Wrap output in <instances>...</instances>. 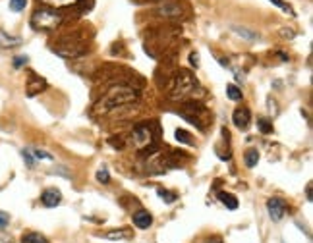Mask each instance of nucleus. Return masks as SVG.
Segmentation results:
<instances>
[{
  "label": "nucleus",
  "instance_id": "c756f323",
  "mask_svg": "<svg viewBox=\"0 0 313 243\" xmlns=\"http://www.w3.org/2000/svg\"><path fill=\"white\" fill-rule=\"evenodd\" d=\"M190 64L193 68H199V54L197 52H191L190 54Z\"/></svg>",
  "mask_w": 313,
  "mask_h": 243
},
{
  "label": "nucleus",
  "instance_id": "c85d7f7f",
  "mask_svg": "<svg viewBox=\"0 0 313 243\" xmlns=\"http://www.w3.org/2000/svg\"><path fill=\"white\" fill-rule=\"evenodd\" d=\"M8 224H10V214L0 210V228H6Z\"/></svg>",
  "mask_w": 313,
  "mask_h": 243
},
{
  "label": "nucleus",
  "instance_id": "5701e85b",
  "mask_svg": "<svg viewBox=\"0 0 313 243\" xmlns=\"http://www.w3.org/2000/svg\"><path fill=\"white\" fill-rule=\"evenodd\" d=\"M27 6V0H10V10L12 12H23Z\"/></svg>",
  "mask_w": 313,
  "mask_h": 243
},
{
  "label": "nucleus",
  "instance_id": "393cba45",
  "mask_svg": "<svg viewBox=\"0 0 313 243\" xmlns=\"http://www.w3.org/2000/svg\"><path fill=\"white\" fill-rule=\"evenodd\" d=\"M95 178H97V182H101V183H108V182H110V174H108L106 168H99Z\"/></svg>",
  "mask_w": 313,
  "mask_h": 243
},
{
  "label": "nucleus",
  "instance_id": "39448f33",
  "mask_svg": "<svg viewBox=\"0 0 313 243\" xmlns=\"http://www.w3.org/2000/svg\"><path fill=\"white\" fill-rule=\"evenodd\" d=\"M52 51L56 52V54H60V56H64V58H78V56L85 54L87 47L79 37L72 35V37H64L58 45H54Z\"/></svg>",
  "mask_w": 313,
  "mask_h": 243
},
{
  "label": "nucleus",
  "instance_id": "1a4fd4ad",
  "mask_svg": "<svg viewBox=\"0 0 313 243\" xmlns=\"http://www.w3.org/2000/svg\"><path fill=\"white\" fill-rule=\"evenodd\" d=\"M60 201H62V193L58 189H54V187H51V189H45L43 191V195H41V203L45 205V207L49 208H54L60 205Z\"/></svg>",
  "mask_w": 313,
  "mask_h": 243
},
{
  "label": "nucleus",
  "instance_id": "6ab92c4d",
  "mask_svg": "<svg viewBox=\"0 0 313 243\" xmlns=\"http://www.w3.org/2000/svg\"><path fill=\"white\" fill-rule=\"evenodd\" d=\"M234 31H236V35H240V37L247 39V41H257L259 39V35L255 33V31H249L245 27H234Z\"/></svg>",
  "mask_w": 313,
  "mask_h": 243
},
{
  "label": "nucleus",
  "instance_id": "aec40b11",
  "mask_svg": "<svg viewBox=\"0 0 313 243\" xmlns=\"http://www.w3.org/2000/svg\"><path fill=\"white\" fill-rule=\"evenodd\" d=\"M176 141L178 143H184V145H193V141H191V135L186 131V129H176Z\"/></svg>",
  "mask_w": 313,
  "mask_h": 243
},
{
  "label": "nucleus",
  "instance_id": "a211bd4d",
  "mask_svg": "<svg viewBox=\"0 0 313 243\" xmlns=\"http://www.w3.org/2000/svg\"><path fill=\"white\" fill-rule=\"evenodd\" d=\"M158 14L168 16V17H178L180 16V8H178V6H174V4H166V6H162V8L158 10Z\"/></svg>",
  "mask_w": 313,
  "mask_h": 243
},
{
  "label": "nucleus",
  "instance_id": "dca6fc26",
  "mask_svg": "<svg viewBox=\"0 0 313 243\" xmlns=\"http://www.w3.org/2000/svg\"><path fill=\"white\" fill-rule=\"evenodd\" d=\"M243 162H245V166H247V168L257 166V162H259V153H257L255 149H249V151L243 155Z\"/></svg>",
  "mask_w": 313,
  "mask_h": 243
},
{
  "label": "nucleus",
  "instance_id": "f8f14e48",
  "mask_svg": "<svg viewBox=\"0 0 313 243\" xmlns=\"http://www.w3.org/2000/svg\"><path fill=\"white\" fill-rule=\"evenodd\" d=\"M43 6L52 8V10H58V8H68V6H76L79 0H39Z\"/></svg>",
  "mask_w": 313,
  "mask_h": 243
},
{
  "label": "nucleus",
  "instance_id": "0eeeda50",
  "mask_svg": "<svg viewBox=\"0 0 313 243\" xmlns=\"http://www.w3.org/2000/svg\"><path fill=\"white\" fill-rule=\"evenodd\" d=\"M27 95L29 97H35V95H39L41 91H45L47 89V81L43 79V77H39L37 73H29V77H27Z\"/></svg>",
  "mask_w": 313,
  "mask_h": 243
},
{
  "label": "nucleus",
  "instance_id": "72a5a7b5",
  "mask_svg": "<svg viewBox=\"0 0 313 243\" xmlns=\"http://www.w3.org/2000/svg\"><path fill=\"white\" fill-rule=\"evenodd\" d=\"M280 243H284V242H280Z\"/></svg>",
  "mask_w": 313,
  "mask_h": 243
},
{
  "label": "nucleus",
  "instance_id": "412c9836",
  "mask_svg": "<svg viewBox=\"0 0 313 243\" xmlns=\"http://www.w3.org/2000/svg\"><path fill=\"white\" fill-rule=\"evenodd\" d=\"M156 195H158L164 203H174V201H176V193H172V191H168V189H162V187L156 189Z\"/></svg>",
  "mask_w": 313,
  "mask_h": 243
},
{
  "label": "nucleus",
  "instance_id": "423d86ee",
  "mask_svg": "<svg viewBox=\"0 0 313 243\" xmlns=\"http://www.w3.org/2000/svg\"><path fill=\"white\" fill-rule=\"evenodd\" d=\"M267 212H269V216L275 222H280L284 218V214H286V203L282 199H278V197H271L267 201Z\"/></svg>",
  "mask_w": 313,
  "mask_h": 243
},
{
  "label": "nucleus",
  "instance_id": "4468645a",
  "mask_svg": "<svg viewBox=\"0 0 313 243\" xmlns=\"http://www.w3.org/2000/svg\"><path fill=\"white\" fill-rule=\"evenodd\" d=\"M132 234L128 230H112V232H106L104 234V240H110V242H122V240H130Z\"/></svg>",
  "mask_w": 313,
  "mask_h": 243
},
{
  "label": "nucleus",
  "instance_id": "4be33fe9",
  "mask_svg": "<svg viewBox=\"0 0 313 243\" xmlns=\"http://www.w3.org/2000/svg\"><path fill=\"white\" fill-rule=\"evenodd\" d=\"M257 127H259L261 133H271L273 131V123L267 120V118H259L257 120Z\"/></svg>",
  "mask_w": 313,
  "mask_h": 243
},
{
  "label": "nucleus",
  "instance_id": "f03ea898",
  "mask_svg": "<svg viewBox=\"0 0 313 243\" xmlns=\"http://www.w3.org/2000/svg\"><path fill=\"white\" fill-rule=\"evenodd\" d=\"M197 89V79L191 75L190 71H180L170 83L168 89V99L172 101H184L186 97H190L191 93Z\"/></svg>",
  "mask_w": 313,
  "mask_h": 243
},
{
  "label": "nucleus",
  "instance_id": "2eb2a0df",
  "mask_svg": "<svg viewBox=\"0 0 313 243\" xmlns=\"http://www.w3.org/2000/svg\"><path fill=\"white\" fill-rule=\"evenodd\" d=\"M21 243H49V240L45 236H41L39 232H27L21 238Z\"/></svg>",
  "mask_w": 313,
  "mask_h": 243
},
{
  "label": "nucleus",
  "instance_id": "6e6552de",
  "mask_svg": "<svg viewBox=\"0 0 313 243\" xmlns=\"http://www.w3.org/2000/svg\"><path fill=\"white\" fill-rule=\"evenodd\" d=\"M232 122L236 123V127H240V129H247L249 127V123H251V112H249V108H236L234 110V114H232Z\"/></svg>",
  "mask_w": 313,
  "mask_h": 243
},
{
  "label": "nucleus",
  "instance_id": "9d476101",
  "mask_svg": "<svg viewBox=\"0 0 313 243\" xmlns=\"http://www.w3.org/2000/svg\"><path fill=\"white\" fill-rule=\"evenodd\" d=\"M21 45V37L17 35H10L8 31L0 29V49L2 51H10V49H16Z\"/></svg>",
  "mask_w": 313,
  "mask_h": 243
},
{
  "label": "nucleus",
  "instance_id": "9b49d317",
  "mask_svg": "<svg viewBox=\"0 0 313 243\" xmlns=\"http://www.w3.org/2000/svg\"><path fill=\"white\" fill-rule=\"evenodd\" d=\"M132 220H134V224L138 226L139 230H145V228H149V226L153 224V216H151V212L145 210V208H139L138 212H134Z\"/></svg>",
  "mask_w": 313,
  "mask_h": 243
},
{
  "label": "nucleus",
  "instance_id": "7c9ffc66",
  "mask_svg": "<svg viewBox=\"0 0 313 243\" xmlns=\"http://www.w3.org/2000/svg\"><path fill=\"white\" fill-rule=\"evenodd\" d=\"M0 243H14V238L6 232H0Z\"/></svg>",
  "mask_w": 313,
  "mask_h": 243
},
{
  "label": "nucleus",
  "instance_id": "20e7f679",
  "mask_svg": "<svg viewBox=\"0 0 313 243\" xmlns=\"http://www.w3.org/2000/svg\"><path fill=\"white\" fill-rule=\"evenodd\" d=\"M155 131L151 127V123H138L132 131V145L138 149L139 153H153L156 149Z\"/></svg>",
  "mask_w": 313,
  "mask_h": 243
},
{
  "label": "nucleus",
  "instance_id": "7ed1b4c3",
  "mask_svg": "<svg viewBox=\"0 0 313 243\" xmlns=\"http://www.w3.org/2000/svg\"><path fill=\"white\" fill-rule=\"evenodd\" d=\"M62 14H58L56 10H52V8H47V6H43V8H37L33 12V16H31V27L37 29V31H54L60 23H62Z\"/></svg>",
  "mask_w": 313,
  "mask_h": 243
},
{
  "label": "nucleus",
  "instance_id": "2f4dec72",
  "mask_svg": "<svg viewBox=\"0 0 313 243\" xmlns=\"http://www.w3.org/2000/svg\"><path fill=\"white\" fill-rule=\"evenodd\" d=\"M197 243H223L219 238H207V240H201V242H197Z\"/></svg>",
  "mask_w": 313,
  "mask_h": 243
},
{
  "label": "nucleus",
  "instance_id": "b1692460",
  "mask_svg": "<svg viewBox=\"0 0 313 243\" xmlns=\"http://www.w3.org/2000/svg\"><path fill=\"white\" fill-rule=\"evenodd\" d=\"M31 155H33L37 160H54V156H52L51 153L41 151V149H33V151H31Z\"/></svg>",
  "mask_w": 313,
  "mask_h": 243
},
{
  "label": "nucleus",
  "instance_id": "a878e982",
  "mask_svg": "<svg viewBox=\"0 0 313 243\" xmlns=\"http://www.w3.org/2000/svg\"><path fill=\"white\" fill-rule=\"evenodd\" d=\"M21 156H23V160H25V164H27L29 168H33V164H35V156L31 155V151H29V149H23V151H21Z\"/></svg>",
  "mask_w": 313,
  "mask_h": 243
},
{
  "label": "nucleus",
  "instance_id": "f257e3e1",
  "mask_svg": "<svg viewBox=\"0 0 313 243\" xmlns=\"http://www.w3.org/2000/svg\"><path fill=\"white\" fill-rule=\"evenodd\" d=\"M138 99V93L130 87H114L110 89L99 103L95 104V112L97 114H108L110 110L118 108L122 104H130Z\"/></svg>",
  "mask_w": 313,
  "mask_h": 243
},
{
  "label": "nucleus",
  "instance_id": "ddd939ff",
  "mask_svg": "<svg viewBox=\"0 0 313 243\" xmlns=\"http://www.w3.org/2000/svg\"><path fill=\"white\" fill-rule=\"evenodd\" d=\"M219 201H221L228 210H236V208H238V199H236V195H232V193L221 191V193H219Z\"/></svg>",
  "mask_w": 313,
  "mask_h": 243
},
{
  "label": "nucleus",
  "instance_id": "bb28decb",
  "mask_svg": "<svg viewBox=\"0 0 313 243\" xmlns=\"http://www.w3.org/2000/svg\"><path fill=\"white\" fill-rule=\"evenodd\" d=\"M27 62H29V58H27V56H16V58H14V68L16 69L23 68Z\"/></svg>",
  "mask_w": 313,
  "mask_h": 243
},
{
  "label": "nucleus",
  "instance_id": "cd10ccee",
  "mask_svg": "<svg viewBox=\"0 0 313 243\" xmlns=\"http://www.w3.org/2000/svg\"><path fill=\"white\" fill-rule=\"evenodd\" d=\"M269 2H273V4H275V6H278L280 10H284V12H288V14H292V8H290L288 4H284L282 0H269Z\"/></svg>",
  "mask_w": 313,
  "mask_h": 243
},
{
  "label": "nucleus",
  "instance_id": "f3484780",
  "mask_svg": "<svg viewBox=\"0 0 313 243\" xmlns=\"http://www.w3.org/2000/svg\"><path fill=\"white\" fill-rule=\"evenodd\" d=\"M226 95L230 101H242L243 97L242 89H238L236 85H226Z\"/></svg>",
  "mask_w": 313,
  "mask_h": 243
},
{
  "label": "nucleus",
  "instance_id": "473e14b6",
  "mask_svg": "<svg viewBox=\"0 0 313 243\" xmlns=\"http://www.w3.org/2000/svg\"><path fill=\"white\" fill-rule=\"evenodd\" d=\"M306 195H308V201H312V185H308V189H306Z\"/></svg>",
  "mask_w": 313,
  "mask_h": 243
}]
</instances>
